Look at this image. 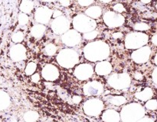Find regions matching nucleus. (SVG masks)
<instances>
[{
  "mask_svg": "<svg viewBox=\"0 0 157 122\" xmlns=\"http://www.w3.org/2000/svg\"><path fill=\"white\" fill-rule=\"evenodd\" d=\"M149 41V36L139 31L131 32L126 36L125 47L130 50H137L146 46Z\"/></svg>",
  "mask_w": 157,
  "mask_h": 122,
  "instance_id": "obj_5",
  "label": "nucleus"
},
{
  "mask_svg": "<svg viewBox=\"0 0 157 122\" xmlns=\"http://www.w3.org/2000/svg\"><path fill=\"white\" fill-rule=\"evenodd\" d=\"M10 122H18V121H17V120H16V119L15 118V117H13V118L11 119Z\"/></svg>",
  "mask_w": 157,
  "mask_h": 122,
  "instance_id": "obj_47",
  "label": "nucleus"
},
{
  "mask_svg": "<svg viewBox=\"0 0 157 122\" xmlns=\"http://www.w3.org/2000/svg\"><path fill=\"white\" fill-rule=\"evenodd\" d=\"M34 7V2L30 0H24L21 2L19 9L21 12L24 14H29L32 12Z\"/></svg>",
  "mask_w": 157,
  "mask_h": 122,
  "instance_id": "obj_24",
  "label": "nucleus"
},
{
  "mask_svg": "<svg viewBox=\"0 0 157 122\" xmlns=\"http://www.w3.org/2000/svg\"><path fill=\"white\" fill-rule=\"evenodd\" d=\"M101 14H102V9H101L100 6L98 5L89 7L85 11V15L94 20L99 18L101 15Z\"/></svg>",
  "mask_w": 157,
  "mask_h": 122,
  "instance_id": "obj_21",
  "label": "nucleus"
},
{
  "mask_svg": "<svg viewBox=\"0 0 157 122\" xmlns=\"http://www.w3.org/2000/svg\"><path fill=\"white\" fill-rule=\"evenodd\" d=\"M134 78L136 79V80H142L143 78H144V76L141 73H139V72H136L134 74Z\"/></svg>",
  "mask_w": 157,
  "mask_h": 122,
  "instance_id": "obj_40",
  "label": "nucleus"
},
{
  "mask_svg": "<svg viewBox=\"0 0 157 122\" xmlns=\"http://www.w3.org/2000/svg\"><path fill=\"white\" fill-rule=\"evenodd\" d=\"M102 120L104 122H120L121 114L113 109H107L103 112Z\"/></svg>",
  "mask_w": 157,
  "mask_h": 122,
  "instance_id": "obj_18",
  "label": "nucleus"
},
{
  "mask_svg": "<svg viewBox=\"0 0 157 122\" xmlns=\"http://www.w3.org/2000/svg\"><path fill=\"white\" fill-rule=\"evenodd\" d=\"M154 63L156 64L157 66V53H156V55H155V57H154Z\"/></svg>",
  "mask_w": 157,
  "mask_h": 122,
  "instance_id": "obj_44",
  "label": "nucleus"
},
{
  "mask_svg": "<svg viewBox=\"0 0 157 122\" xmlns=\"http://www.w3.org/2000/svg\"><path fill=\"white\" fill-rule=\"evenodd\" d=\"M107 82L112 88L123 90L130 87L131 79L127 73H114L108 78Z\"/></svg>",
  "mask_w": 157,
  "mask_h": 122,
  "instance_id": "obj_6",
  "label": "nucleus"
},
{
  "mask_svg": "<svg viewBox=\"0 0 157 122\" xmlns=\"http://www.w3.org/2000/svg\"><path fill=\"white\" fill-rule=\"evenodd\" d=\"M141 2L144 3V4H147V3L150 2V0H147V1H144V0H142V1H141Z\"/></svg>",
  "mask_w": 157,
  "mask_h": 122,
  "instance_id": "obj_45",
  "label": "nucleus"
},
{
  "mask_svg": "<svg viewBox=\"0 0 157 122\" xmlns=\"http://www.w3.org/2000/svg\"><path fill=\"white\" fill-rule=\"evenodd\" d=\"M61 41L67 47H74L81 43V35L76 30H69L61 36Z\"/></svg>",
  "mask_w": 157,
  "mask_h": 122,
  "instance_id": "obj_11",
  "label": "nucleus"
},
{
  "mask_svg": "<svg viewBox=\"0 0 157 122\" xmlns=\"http://www.w3.org/2000/svg\"><path fill=\"white\" fill-rule=\"evenodd\" d=\"M83 91L87 96H98L104 92V85L99 81H90L84 84Z\"/></svg>",
  "mask_w": 157,
  "mask_h": 122,
  "instance_id": "obj_12",
  "label": "nucleus"
},
{
  "mask_svg": "<svg viewBox=\"0 0 157 122\" xmlns=\"http://www.w3.org/2000/svg\"><path fill=\"white\" fill-rule=\"evenodd\" d=\"M151 41L155 46H157V34H156L153 35V38H152V39H151Z\"/></svg>",
  "mask_w": 157,
  "mask_h": 122,
  "instance_id": "obj_43",
  "label": "nucleus"
},
{
  "mask_svg": "<svg viewBox=\"0 0 157 122\" xmlns=\"http://www.w3.org/2000/svg\"><path fill=\"white\" fill-rule=\"evenodd\" d=\"M95 72L99 76H107L112 71V65L108 61H101L95 66Z\"/></svg>",
  "mask_w": 157,
  "mask_h": 122,
  "instance_id": "obj_17",
  "label": "nucleus"
},
{
  "mask_svg": "<svg viewBox=\"0 0 157 122\" xmlns=\"http://www.w3.org/2000/svg\"><path fill=\"white\" fill-rule=\"evenodd\" d=\"M145 108L139 103H130L124 105L121 109V120L122 122H137L145 116Z\"/></svg>",
  "mask_w": 157,
  "mask_h": 122,
  "instance_id": "obj_2",
  "label": "nucleus"
},
{
  "mask_svg": "<svg viewBox=\"0 0 157 122\" xmlns=\"http://www.w3.org/2000/svg\"><path fill=\"white\" fill-rule=\"evenodd\" d=\"M37 69V64L34 62H30L28 63V65L26 66L25 70V73L28 76H32L33 74H35V71H36Z\"/></svg>",
  "mask_w": 157,
  "mask_h": 122,
  "instance_id": "obj_26",
  "label": "nucleus"
},
{
  "mask_svg": "<svg viewBox=\"0 0 157 122\" xmlns=\"http://www.w3.org/2000/svg\"><path fill=\"white\" fill-rule=\"evenodd\" d=\"M151 55V49L148 46H144L141 48L134 50L132 53L131 57L136 63H145L150 59Z\"/></svg>",
  "mask_w": 157,
  "mask_h": 122,
  "instance_id": "obj_14",
  "label": "nucleus"
},
{
  "mask_svg": "<svg viewBox=\"0 0 157 122\" xmlns=\"http://www.w3.org/2000/svg\"><path fill=\"white\" fill-rule=\"evenodd\" d=\"M24 40V34L21 31H16L12 35V42L15 44H20Z\"/></svg>",
  "mask_w": 157,
  "mask_h": 122,
  "instance_id": "obj_28",
  "label": "nucleus"
},
{
  "mask_svg": "<svg viewBox=\"0 0 157 122\" xmlns=\"http://www.w3.org/2000/svg\"><path fill=\"white\" fill-rule=\"evenodd\" d=\"M11 103L10 96L6 92L0 90V111L7 109Z\"/></svg>",
  "mask_w": 157,
  "mask_h": 122,
  "instance_id": "obj_20",
  "label": "nucleus"
},
{
  "mask_svg": "<svg viewBox=\"0 0 157 122\" xmlns=\"http://www.w3.org/2000/svg\"><path fill=\"white\" fill-rule=\"evenodd\" d=\"M155 6H156V9H157V3H156V5H155Z\"/></svg>",
  "mask_w": 157,
  "mask_h": 122,
  "instance_id": "obj_48",
  "label": "nucleus"
},
{
  "mask_svg": "<svg viewBox=\"0 0 157 122\" xmlns=\"http://www.w3.org/2000/svg\"><path fill=\"white\" fill-rule=\"evenodd\" d=\"M98 30H92V31L88 32V33L84 34V38L85 40H88V41H91V40L95 39V38L98 37Z\"/></svg>",
  "mask_w": 157,
  "mask_h": 122,
  "instance_id": "obj_32",
  "label": "nucleus"
},
{
  "mask_svg": "<svg viewBox=\"0 0 157 122\" xmlns=\"http://www.w3.org/2000/svg\"><path fill=\"white\" fill-rule=\"evenodd\" d=\"M60 4L64 7H67L71 5V1L69 0H65V1H60Z\"/></svg>",
  "mask_w": 157,
  "mask_h": 122,
  "instance_id": "obj_41",
  "label": "nucleus"
},
{
  "mask_svg": "<svg viewBox=\"0 0 157 122\" xmlns=\"http://www.w3.org/2000/svg\"><path fill=\"white\" fill-rule=\"evenodd\" d=\"M81 100H82V98L79 95H74L72 98V101L75 104H79L81 102Z\"/></svg>",
  "mask_w": 157,
  "mask_h": 122,
  "instance_id": "obj_36",
  "label": "nucleus"
},
{
  "mask_svg": "<svg viewBox=\"0 0 157 122\" xmlns=\"http://www.w3.org/2000/svg\"><path fill=\"white\" fill-rule=\"evenodd\" d=\"M134 29L136 30H138L139 32L145 31L150 29V25L145 22H138L135 24Z\"/></svg>",
  "mask_w": 157,
  "mask_h": 122,
  "instance_id": "obj_29",
  "label": "nucleus"
},
{
  "mask_svg": "<svg viewBox=\"0 0 157 122\" xmlns=\"http://www.w3.org/2000/svg\"><path fill=\"white\" fill-rule=\"evenodd\" d=\"M29 16H28L26 14H24L22 13V12H21V13L18 15V24H20V25L21 26H24V25H26V24H28V22H29Z\"/></svg>",
  "mask_w": 157,
  "mask_h": 122,
  "instance_id": "obj_31",
  "label": "nucleus"
},
{
  "mask_svg": "<svg viewBox=\"0 0 157 122\" xmlns=\"http://www.w3.org/2000/svg\"><path fill=\"white\" fill-rule=\"evenodd\" d=\"M104 21L107 27L114 28L122 26L125 22V18L121 14L108 11L104 15Z\"/></svg>",
  "mask_w": 157,
  "mask_h": 122,
  "instance_id": "obj_8",
  "label": "nucleus"
},
{
  "mask_svg": "<svg viewBox=\"0 0 157 122\" xmlns=\"http://www.w3.org/2000/svg\"><path fill=\"white\" fill-rule=\"evenodd\" d=\"M59 70L53 64H46L41 70V76L47 81H55L59 77Z\"/></svg>",
  "mask_w": 157,
  "mask_h": 122,
  "instance_id": "obj_16",
  "label": "nucleus"
},
{
  "mask_svg": "<svg viewBox=\"0 0 157 122\" xmlns=\"http://www.w3.org/2000/svg\"><path fill=\"white\" fill-rule=\"evenodd\" d=\"M113 10L116 11V12L119 14L125 12V8H124V5L121 4V3H117V4H116L115 5H113Z\"/></svg>",
  "mask_w": 157,
  "mask_h": 122,
  "instance_id": "obj_33",
  "label": "nucleus"
},
{
  "mask_svg": "<svg viewBox=\"0 0 157 122\" xmlns=\"http://www.w3.org/2000/svg\"><path fill=\"white\" fill-rule=\"evenodd\" d=\"M145 108L150 111H154L157 109V100L150 99V100L147 101L145 104Z\"/></svg>",
  "mask_w": 157,
  "mask_h": 122,
  "instance_id": "obj_30",
  "label": "nucleus"
},
{
  "mask_svg": "<svg viewBox=\"0 0 157 122\" xmlns=\"http://www.w3.org/2000/svg\"><path fill=\"white\" fill-rule=\"evenodd\" d=\"M45 30V26L43 25V24H35L31 29V34L34 38L39 39V38H41L44 35Z\"/></svg>",
  "mask_w": 157,
  "mask_h": 122,
  "instance_id": "obj_22",
  "label": "nucleus"
},
{
  "mask_svg": "<svg viewBox=\"0 0 157 122\" xmlns=\"http://www.w3.org/2000/svg\"><path fill=\"white\" fill-rule=\"evenodd\" d=\"M137 122H155L154 120L149 117H144L143 118H141L140 120H138Z\"/></svg>",
  "mask_w": 157,
  "mask_h": 122,
  "instance_id": "obj_39",
  "label": "nucleus"
},
{
  "mask_svg": "<svg viewBox=\"0 0 157 122\" xmlns=\"http://www.w3.org/2000/svg\"><path fill=\"white\" fill-rule=\"evenodd\" d=\"M104 104L99 99H90L86 101L84 104V111L87 115L97 117L100 115L104 110Z\"/></svg>",
  "mask_w": 157,
  "mask_h": 122,
  "instance_id": "obj_7",
  "label": "nucleus"
},
{
  "mask_svg": "<svg viewBox=\"0 0 157 122\" xmlns=\"http://www.w3.org/2000/svg\"><path fill=\"white\" fill-rule=\"evenodd\" d=\"M70 21L65 16H61L55 18L51 24V27L53 32L56 34H64L68 31L70 28Z\"/></svg>",
  "mask_w": 157,
  "mask_h": 122,
  "instance_id": "obj_9",
  "label": "nucleus"
},
{
  "mask_svg": "<svg viewBox=\"0 0 157 122\" xmlns=\"http://www.w3.org/2000/svg\"><path fill=\"white\" fill-rule=\"evenodd\" d=\"M84 55L87 60L91 62L104 61L110 55V47L102 41L88 43L84 48Z\"/></svg>",
  "mask_w": 157,
  "mask_h": 122,
  "instance_id": "obj_1",
  "label": "nucleus"
},
{
  "mask_svg": "<svg viewBox=\"0 0 157 122\" xmlns=\"http://www.w3.org/2000/svg\"><path fill=\"white\" fill-rule=\"evenodd\" d=\"M153 96V90L150 87L144 88L141 91H138L135 93V97L142 102H147L152 99Z\"/></svg>",
  "mask_w": 157,
  "mask_h": 122,
  "instance_id": "obj_19",
  "label": "nucleus"
},
{
  "mask_svg": "<svg viewBox=\"0 0 157 122\" xmlns=\"http://www.w3.org/2000/svg\"><path fill=\"white\" fill-rule=\"evenodd\" d=\"M40 80V75L38 74V73H35V74H33L32 76V81L33 82H35V83H37V82H39Z\"/></svg>",
  "mask_w": 157,
  "mask_h": 122,
  "instance_id": "obj_35",
  "label": "nucleus"
},
{
  "mask_svg": "<svg viewBox=\"0 0 157 122\" xmlns=\"http://www.w3.org/2000/svg\"><path fill=\"white\" fill-rule=\"evenodd\" d=\"M101 2L104 3H110L111 1L110 0H108V1H107V0H101Z\"/></svg>",
  "mask_w": 157,
  "mask_h": 122,
  "instance_id": "obj_46",
  "label": "nucleus"
},
{
  "mask_svg": "<svg viewBox=\"0 0 157 122\" xmlns=\"http://www.w3.org/2000/svg\"><path fill=\"white\" fill-rule=\"evenodd\" d=\"M123 37V34L121 32H116L113 34V38L115 39H118V38H121Z\"/></svg>",
  "mask_w": 157,
  "mask_h": 122,
  "instance_id": "obj_42",
  "label": "nucleus"
},
{
  "mask_svg": "<svg viewBox=\"0 0 157 122\" xmlns=\"http://www.w3.org/2000/svg\"><path fill=\"white\" fill-rule=\"evenodd\" d=\"M107 102L114 106H121L127 102V99L122 95H111L107 98Z\"/></svg>",
  "mask_w": 157,
  "mask_h": 122,
  "instance_id": "obj_23",
  "label": "nucleus"
},
{
  "mask_svg": "<svg viewBox=\"0 0 157 122\" xmlns=\"http://www.w3.org/2000/svg\"><path fill=\"white\" fill-rule=\"evenodd\" d=\"M9 56L14 62H20L27 58V50L21 44H15L9 50Z\"/></svg>",
  "mask_w": 157,
  "mask_h": 122,
  "instance_id": "obj_13",
  "label": "nucleus"
},
{
  "mask_svg": "<svg viewBox=\"0 0 157 122\" xmlns=\"http://www.w3.org/2000/svg\"><path fill=\"white\" fill-rule=\"evenodd\" d=\"M57 61L64 68H72L79 61V54L74 49H63L57 55Z\"/></svg>",
  "mask_w": 157,
  "mask_h": 122,
  "instance_id": "obj_4",
  "label": "nucleus"
},
{
  "mask_svg": "<svg viewBox=\"0 0 157 122\" xmlns=\"http://www.w3.org/2000/svg\"><path fill=\"white\" fill-rule=\"evenodd\" d=\"M53 12L54 11L46 6L38 8L35 12V21L43 25L48 24L53 16Z\"/></svg>",
  "mask_w": 157,
  "mask_h": 122,
  "instance_id": "obj_15",
  "label": "nucleus"
},
{
  "mask_svg": "<svg viewBox=\"0 0 157 122\" xmlns=\"http://www.w3.org/2000/svg\"><path fill=\"white\" fill-rule=\"evenodd\" d=\"M152 78H153V82L157 85V67L154 69L153 73H152Z\"/></svg>",
  "mask_w": 157,
  "mask_h": 122,
  "instance_id": "obj_37",
  "label": "nucleus"
},
{
  "mask_svg": "<svg viewBox=\"0 0 157 122\" xmlns=\"http://www.w3.org/2000/svg\"><path fill=\"white\" fill-rule=\"evenodd\" d=\"M93 66L89 63H81L78 65L74 71V75L78 79L81 81L90 79L94 74Z\"/></svg>",
  "mask_w": 157,
  "mask_h": 122,
  "instance_id": "obj_10",
  "label": "nucleus"
},
{
  "mask_svg": "<svg viewBox=\"0 0 157 122\" xmlns=\"http://www.w3.org/2000/svg\"><path fill=\"white\" fill-rule=\"evenodd\" d=\"M61 16H62V12H61V11L60 10L54 11L53 16H52L54 18V19H55V18H58V17H61Z\"/></svg>",
  "mask_w": 157,
  "mask_h": 122,
  "instance_id": "obj_38",
  "label": "nucleus"
},
{
  "mask_svg": "<svg viewBox=\"0 0 157 122\" xmlns=\"http://www.w3.org/2000/svg\"><path fill=\"white\" fill-rule=\"evenodd\" d=\"M44 52L48 56H54L57 52V47L54 44H48L44 47Z\"/></svg>",
  "mask_w": 157,
  "mask_h": 122,
  "instance_id": "obj_27",
  "label": "nucleus"
},
{
  "mask_svg": "<svg viewBox=\"0 0 157 122\" xmlns=\"http://www.w3.org/2000/svg\"><path fill=\"white\" fill-rule=\"evenodd\" d=\"M73 26L75 30L79 33L86 34L95 30L97 27V22L95 20L89 18L85 14H79L73 18Z\"/></svg>",
  "mask_w": 157,
  "mask_h": 122,
  "instance_id": "obj_3",
  "label": "nucleus"
},
{
  "mask_svg": "<svg viewBox=\"0 0 157 122\" xmlns=\"http://www.w3.org/2000/svg\"><path fill=\"white\" fill-rule=\"evenodd\" d=\"M39 118V114L35 111H26L23 115V119L25 122H35Z\"/></svg>",
  "mask_w": 157,
  "mask_h": 122,
  "instance_id": "obj_25",
  "label": "nucleus"
},
{
  "mask_svg": "<svg viewBox=\"0 0 157 122\" xmlns=\"http://www.w3.org/2000/svg\"><path fill=\"white\" fill-rule=\"evenodd\" d=\"M94 3V0H81V1H78V4L80 5L82 7H85V6H89L91 4Z\"/></svg>",
  "mask_w": 157,
  "mask_h": 122,
  "instance_id": "obj_34",
  "label": "nucleus"
}]
</instances>
